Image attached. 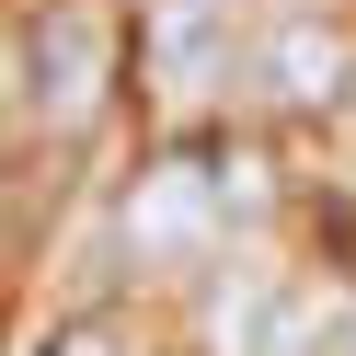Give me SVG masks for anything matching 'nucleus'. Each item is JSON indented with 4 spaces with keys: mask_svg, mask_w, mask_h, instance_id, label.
I'll use <instances>...</instances> for the list:
<instances>
[{
    "mask_svg": "<svg viewBox=\"0 0 356 356\" xmlns=\"http://www.w3.org/2000/svg\"><path fill=\"white\" fill-rule=\"evenodd\" d=\"M218 207L253 218V207H264V172H253V161H218Z\"/></svg>",
    "mask_w": 356,
    "mask_h": 356,
    "instance_id": "obj_6",
    "label": "nucleus"
},
{
    "mask_svg": "<svg viewBox=\"0 0 356 356\" xmlns=\"http://www.w3.org/2000/svg\"><path fill=\"white\" fill-rule=\"evenodd\" d=\"M70 356H104V345H70Z\"/></svg>",
    "mask_w": 356,
    "mask_h": 356,
    "instance_id": "obj_8",
    "label": "nucleus"
},
{
    "mask_svg": "<svg viewBox=\"0 0 356 356\" xmlns=\"http://www.w3.org/2000/svg\"><path fill=\"white\" fill-rule=\"evenodd\" d=\"M218 218H230L218 207V172H195V161H161L127 195V241H138V253H207Z\"/></svg>",
    "mask_w": 356,
    "mask_h": 356,
    "instance_id": "obj_3",
    "label": "nucleus"
},
{
    "mask_svg": "<svg viewBox=\"0 0 356 356\" xmlns=\"http://www.w3.org/2000/svg\"><path fill=\"white\" fill-rule=\"evenodd\" d=\"M241 24H230V0H149V81H161L172 104L207 92L218 70H230Z\"/></svg>",
    "mask_w": 356,
    "mask_h": 356,
    "instance_id": "obj_2",
    "label": "nucleus"
},
{
    "mask_svg": "<svg viewBox=\"0 0 356 356\" xmlns=\"http://www.w3.org/2000/svg\"><path fill=\"white\" fill-rule=\"evenodd\" d=\"M310 345V299H287L276 276H230L207 299V356H299Z\"/></svg>",
    "mask_w": 356,
    "mask_h": 356,
    "instance_id": "obj_4",
    "label": "nucleus"
},
{
    "mask_svg": "<svg viewBox=\"0 0 356 356\" xmlns=\"http://www.w3.org/2000/svg\"><path fill=\"white\" fill-rule=\"evenodd\" d=\"M104 81H115V12H104V0H58L47 12V115L92 127Z\"/></svg>",
    "mask_w": 356,
    "mask_h": 356,
    "instance_id": "obj_1",
    "label": "nucleus"
},
{
    "mask_svg": "<svg viewBox=\"0 0 356 356\" xmlns=\"http://www.w3.org/2000/svg\"><path fill=\"white\" fill-rule=\"evenodd\" d=\"M333 345H345V356H356V322H345V333H333Z\"/></svg>",
    "mask_w": 356,
    "mask_h": 356,
    "instance_id": "obj_7",
    "label": "nucleus"
},
{
    "mask_svg": "<svg viewBox=\"0 0 356 356\" xmlns=\"http://www.w3.org/2000/svg\"><path fill=\"white\" fill-rule=\"evenodd\" d=\"M241 81L264 104H333L345 92V47H333V24H276V35H253Z\"/></svg>",
    "mask_w": 356,
    "mask_h": 356,
    "instance_id": "obj_5",
    "label": "nucleus"
}]
</instances>
